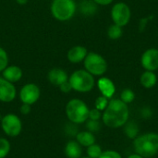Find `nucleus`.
<instances>
[{
  "label": "nucleus",
  "mask_w": 158,
  "mask_h": 158,
  "mask_svg": "<svg viewBox=\"0 0 158 158\" xmlns=\"http://www.w3.org/2000/svg\"><path fill=\"white\" fill-rule=\"evenodd\" d=\"M19 112L22 115H28L31 112V106L27 104H22L21 106L19 107Z\"/></svg>",
  "instance_id": "obj_31"
},
{
  "label": "nucleus",
  "mask_w": 158,
  "mask_h": 158,
  "mask_svg": "<svg viewBox=\"0 0 158 158\" xmlns=\"http://www.w3.org/2000/svg\"><path fill=\"white\" fill-rule=\"evenodd\" d=\"M59 89H60V91H61L62 93H64V94H69L70 91H72V87H71V85H70V83H69V81H65L64 83H62V84L59 86Z\"/></svg>",
  "instance_id": "obj_30"
},
{
  "label": "nucleus",
  "mask_w": 158,
  "mask_h": 158,
  "mask_svg": "<svg viewBox=\"0 0 158 158\" xmlns=\"http://www.w3.org/2000/svg\"><path fill=\"white\" fill-rule=\"evenodd\" d=\"M133 149L136 154L144 158H151L158 154V134L155 132L137 136L133 140Z\"/></svg>",
  "instance_id": "obj_2"
},
{
  "label": "nucleus",
  "mask_w": 158,
  "mask_h": 158,
  "mask_svg": "<svg viewBox=\"0 0 158 158\" xmlns=\"http://www.w3.org/2000/svg\"><path fill=\"white\" fill-rule=\"evenodd\" d=\"M83 158H90V157H88V156H87V157H83Z\"/></svg>",
  "instance_id": "obj_35"
},
{
  "label": "nucleus",
  "mask_w": 158,
  "mask_h": 158,
  "mask_svg": "<svg viewBox=\"0 0 158 158\" xmlns=\"http://www.w3.org/2000/svg\"><path fill=\"white\" fill-rule=\"evenodd\" d=\"M17 96V90L14 83L0 77V102L11 103Z\"/></svg>",
  "instance_id": "obj_11"
},
{
  "label": "nucleus",
  "mask_w": 158,
  "mask_h": 158,
  "mask_svg": "<svg viewBox=\"0 0 158 158\" xmlns=\"http://www.w3.org/2000/svg\"><path fill=\"white\" fill-rule=\"evenodd\" d=\"M41 96V90L35 83L30 82L23 85L19 93V100L22 104L32 106L35 104Z\"/></svg>",
  "instance_id": "obj_9"
},
{
  "label": "nucleus",
  "mask_w": 158,
  "mask_h": 158,
  "mask_svg": "<svg viewBox=\"0 0 158 158\" xmlns=\"http://www.w3.org/2000/svg\"><path fill=\"white\" fill-rule=\"evenodd\" d=\"M11 146L10 143L6 138L0 137V158H6L9 152H10Z\"/></svg>",
  "instance_id": "obj_21"
},
{
  "label": "nucleus",
  "mask_w": 158,
  "mask_h": 158,
  "mask_svg": "<svg viewBox=\"0 0 158 158\" xmlns=\"http://www.w3.org/2000/svg\"><path fill=\"white\" fill-rule=\"evenodd\" d=\"M80 9L84 15H94V12L96 11V6L93 0L92 1L85 0L81 4Z\"/></svg>",
  "instance_id": "obj_19"
},
{
  "label": "nucleus",
  "mask_w": 158,
  "mask_h": 158,
  "mask_svg": "<svg viewBox=\"0 0 158 158\" xmlns=\"http://www.w3.org/2000/svg\"><path fill=\"white\" fill-rule=\"evenodd\" d=\"M129 117L130 110L128 105L120 99H111L102 114V120L108 128L118 129L128 122Z\"/></svg>",
  "instance_id": "obj_1"
},
{
  "label": "nucleus",
  "mask_w": 158,
  "mask_h": 158,
  "mask_svg": "<svg viewBox=\"0 0 158 158\" xmlns=\"http://www.w3.org/2000/svg\"><path fill=\"white\" fill-rule=\"evenodd\" d=\"M47 79L49 82L55 86H60L65 81H69L68 73L60 68H54L49 70L47 74Z\"/></svg>",
  "instance_id": "obj_12"
},
{
  "label": "nucleus",
  "mask_w": 158,
  "mask_h": 158,
  "mask_svg": "<svg viewBox=\"0 0 158 158\" xmlns=\"http://www.w3.org/2000/svg\"><path fill=\"white\" fill-rule=\"evenodd\" d=\"M84 69L93 76H103L107 70L106 60L95 52H88L83 60Z\"/></svg>",
  "instance_id": "obj_6"
},
{
  "label": "nucleus",
  "mask_w": 158,
  "mask_h": 158,
  "mask_svg": "<svg viewBox=\"0 0 158 158\" xmlns=\"http://www.w3.org/2000/svg\"><path fill=\"white\" fill-rule=\"evenodd\" d=\"M77 6L74 0H53L50 10L52 16L58 21H68L76 13Z\"/></svg>",
  "instance_id": "obj_5"
},
{
  "label": "nucleus",
  "mask_w": 158,
  "mask_h": 158,
  "mask_svg": "<svg viewBox=\"0 0 158 158\" xmlns=\"http://www.w3.org/2000/svg\"><path fill=\"white\" fill-rule=\"evenodd\" d=\"M65 155L68 158H81L82 155L81 146L77 141H69L67 143L65 149Z\"/></svg>",
  "instance_id": "obj_16"
},
{
  "label": "nucleus",
  "mask_w": 158,
  "mask_h": 158,
  "mask_svg": "<svg viewBox=\"0 0 158 158\" xmlns=\"http://www.w3.org/2000/svg\"><path fill=\"white\" fill-rule=\"evenodd\" d=\"M128 158H144V157H143V156H141L140 155H138V154H133V155H131Z\"/></svg>",
  "instance_id": "obj_33"
},
{
  "label": "nucleus",
  "mask_w": 158,
  "mask_h": 158,
  "mask_svg": "<svg viewBox=\"0 0 158 158\" xmlns=\"http://www.w3.org/2000/svg\"><path fill=\"white\" fill-rule=\"evenodd\" d=\"M3 132L11 138L18 137L22 131V122L19 116L8 113L5 115L0 122Z\"/></svg>",
  "instance_id": "obj_7"
},
{
  "label": "nucleus",
  "mask_w": 158,
  "mask_h": 158,
  "mask_svg": "<svg viewBox=\"0 0 158 158\" xmlns=\"http://www.w3.org/2000/svg\"><path fill=\"white\" fill-rule=\"evenodd\" d=\"M95 4L100 6H107L113 2V0H93Z\"/></svg>",
  "instance_id": "obj_32"
},
{
  "label": "nucleus",
  "mask_w": 158,
  "mask_h": 158,
  "mask_svg": "<svg viewBox=\"0 0 158 158\" xmlns=\"http://www.w3.org/2000/svg\"><path fill=\"white\" fill-rule=\"evenodd\" d=\"M87 54H88V51L86 47L82 45H75L69 50L67 54V57L70 63L78 64L84 60Z\"/></svg>",
  "instance_id": "obj_14"
},
{
  "label": "nucleus",
  "mask_w": 158,
  "mask_h": 158,
  "mask_svg": "<svg viewBox=\"0 0 158 158\" xmlns=\"http://www.w3.org/2000/svg\"><path fill=\"white\" fill-rule=\"evenodd\" d=\"M108 102H109L108 98H106V97H105L103 95L98 96L96 98L95 102H94V107L102 112V111H104L106 108V106L108 105Z\"/></svg>",
  "instance_id": "obj_24"
},
{
  "label": "nucleus",
  "mask_w": 158,
  "mask_h": 158,
  "mask_svg": "<svg viewBox=\"0 0 158 158\" xmlns=\"http://www.w3.org/2000/svg\"><path fill=\"white\" fill-rule=\"evenodd\" d=\"M97 87L103 96L111 99L116 92V86L114 82L106 77H102L97 81Z\"/></svg>",
  "instance_id": "obj_13"
},
{
  "label": "nucleus",
  "mask_w": 158,
  "mask_h": 158,
  "mask_svg": "<svg viewBox=\"0 0 158 158\" xmlns=\"http://www.w3.org/2000/svg\"><path fill=\"white\" fill-rule=\"evenodd\" d=\"M122 34H123L122 27H120L115 23L112 24L107 30V35L111 40H118L122 36Z\"/></svg>",
  "instance_id": "obj_20"
},
{
  "label": "nucleus",
  "mask_w": 158,
  "mask_h": 158,
  "mask_svg": "<svg viewBox=\"0 0 158 158\" xmlns=\"http://www.w3.org/2000/svg\"><path fill=\"white\" fill-rule=\"evenodd\" d=\"M76 141L81 147H89L90 145L95 143V136L93 132L89 131H79L76 134Z\"/></svg>",
  "instance_id": "obj_17"
},
{
  "label": "nucleus",
  "mask_w": 158,
  "mask_h": 158,
  "mask_svg": "<svg viewBox=\"0 0 158 158\" xmlns=\"http://www.w3.org/2000/svg\"><path fill=\"white\" fill-rule=\"evenodd\" d=\"M102 153H103L102 148L100 147V145L96 143L90 145L89 147H87V150H86V154L88 157L90 158H99Z\"/></svg>",
  "instance_id": "obj_22"
},
{
  "label": "nucleus",
  "mask_w": 158,
  "mask_h": 158,
  "mask_svg": "<svg viewBox=\"0 0 158 158\" xmlns=\"http://www.w3.org/2000/svg\"><path fill=\"white\" fill-rule=\"evenodd\" d=\"M137 132H138V129H137V127L134 124L131 123L130 125L127 126V128H126V133L129 136V138H132V139L136 138Z\"/></svg>",
  "instance_id": "obj_28"
},
{
  "label": "nucleus",
  "mask_w": 158,
  "mask_h": 158,
  "mask_svg": "<svg viewBox=\"0 0 158 158\" xmlns=\"http://www.w3.org/2000/svg\"><path fill=\"white\" fill-rule=\"evenodd\" d=\"M99 158H122L121 155L114 150H106L103 151Z\"/></svg>",
  "instance_id": "obj_27"
},
{
  "label": "nucleus",
  "mask_w": 158,
  "mask_h": 158,
  "mask_svg": "<svg viewBox=\"0 0 158 158\" xmlns=\"http://www.w3.org/2000/svg\"><path fill=\"white\" fill-rule=\"evenodd\" d=\"M141 64L145 70L155 71L158 69V49L149 48L145 50L142 55Z\"/></svg>",
  "instance_id": "obj_10"
},
{
  "label": "nucleus",
  "mask_w": 158,
  "mask_h": 158,
  "mask_svg": "<svg viewBox=\"0 0 158 158\" xmlns=\"http://www.w3.org/2000/svg\"><path fill=\"white\" fill-rule=\"evenodd\" d=\"M69 81L72 87V90L78 93H89L95 85L94 76L85 69L75 70L69 77Z\"/></svg>",
  "instance_id": "obj_4"
},
{
  "label": "nucleus",
  "mask_w": 158,
  "mask_h": 158,
  "mask_svg": "<svg viewBox=\"0 0 158 158\" xmlns=\"http://www.w3.org/2000/svg\"><path fill=\"white\" fill-rule=\"evenodd\" d=\"M16 2L19 5H25L28 2V0H16Z\"/></svg>",
  "instance_id": "obj_34"
},
{
  "label": "nucleus",
  "mask_w": 158,
  "mask_h": 158,
  "mask_svg": "<svg viewBox=\"0 0 158 158\" xmlns=\"http://www.w3.org/2000/svg\"><path fill=\"white\" fill-rule=\"evenodd\" d=\"M102 118V113L100 110L96 109L95 107L93 109H90L89 111V118L91 120H99Z\"/></svg>",
  "instance_id": "obj_29"
},
{
  "label": "nucleus",
  "mask_w": 158,
  "mask_h": 158,
  "mask_svg": "<svg viewBox=\"0 0 158 158\" xmlns=\"http://www.w3.org/2000/svg\"><path fill=\"white\" fill-rule=\"evenodd\" d=\"M23 76V71L19 66H7L3 71H2V77L6 79V81L16 83L21 80Z\"/></svg>",
  "instance_id": "obj_15"
},
{
  "label": "nucleus",
  "mask_w": 158,
  "mask_h": 158,
  "mask_svg": "<svg viewBox=\"0 0 158 158\" xmlns=\"http://www.w3.org/2000/svg\"><path fill=\"white\" fill-rule=\"evenodd\" d=\"M86 127H87V130L91 132H95V131H98L100 130V123H99V120H91V119H88L86 121Z\"/></svg>",
  "instance_id": "obj_26"
},
{
  "label": "nucleus",
  "mask_w": 158,
  "mask_h": 158,
  "mask_svg": "<svg viewBox=\"0 0 158 158\" xmlns=\"http://www.w3.org/2000/svg\"><path fill=\"white\" fill-rule=\"evenodd\" d=\"M89 107L85 102L79 98L69 100L65 108L66 116L72 124L85 123L89 118Z\"/></svg>",
  "instance_id": "obj_3"
},
{
  "label": "nucleus",
  "mask_w": 158,
  "mask_h": 158,
  "mask_svg": "<svg viewBox=\"0 0 158 158\" xmlns=\"http://www.w3.org/2000/svg\"><path fill=\"white\" fill-rule=\"evenodd\" d=\"M140 81H141V84L144 88L151 89V88H153L156 84V82H157V76L156 75L155 71L146 70V71H144L142 74Z\"/></svg>",
  "instance_id": "obj_18"
},
{
  "label": "nucleus",
  "mask_w": 158,
  "mask_h": 158,
  "mask_svg": "<svg viewBox=\"0 0 158 158\" xmlns=\"http://www.w3.org/2000/svg\"><path fill=\"white\" fill-rule=\"evenodd\" d=\"M131 18V11L130 6L123 2L116 3L111 9V19L113 22L120 27L126 26Z\"/></svg>",
  "instance_id": "obj_8"
},
{
  "label": "nucleus",
  "mask_w": 158,
  "mask_h": 158,
  "mask_svg": "<svg viewBox=\"0 0 158 158\" xmlns=\"http://www.w3.org/2000/svg\"><path fill=\"white\" fill-rule=\"evenodd\" d=\"M8 66V55L6 51L0 47V72H2Z\"/></svg>",
  "instance_id": "obj_25"
},
{
  "label": "nucleus",
  "mask_w": 158,
  "mask_h": 158,
  "mask_svg": "<svg viewBox=\"0 0 158 158\" xmlns=\"http://www.w3.org/2000/svg\"><path fill=\"white\" fill-rule=\"evenodd\" d=\"M134 99H135V94L131 89L127 88L122 91V93L120 94V100L122 102H124L125 104L128 105V104L132 103L134 101Z\"/></svg>",
  "instance_id": "obj_23"
}]
</instances>
